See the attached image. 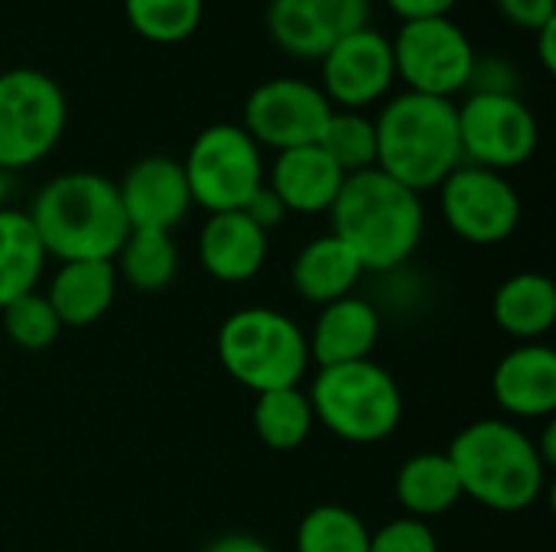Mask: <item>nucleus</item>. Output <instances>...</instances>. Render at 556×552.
I'll use <instances>...</instances> for the list:
<instances>
[{
    "mask_svg": "<svg viewBox=\"0 0 556 552\" xmlns=\"http://www.w3.org/2000/svg\"><path fill=\"white\" fill-rule=\"evenodd\" d=\"M332 231L371 273H391L407 264L424 241V198L388 172L365 169L345 176L332 208Z\"/></svg>",
    "mask_w": 556,
    "mask_h": 552,
    "instance_id": "f257e3e1",
    "label": "nucleus"
},
{
    "mask_svg": "<svg viewBox=\"0 0 556 552\" xmlns=\"http://www.w3.org/2000/svg\"><path fill=\"white\" fill-rule=\"evenodd\" d=\"M49 257L68 260H114L130 234L121 208L117 182L101 172L75 169L49 179L26 208Z\"/></svg>",
    "mask_w": 556,
    "mask_h": 552,
    "instance_id": "f03ea898",
    "label": "nucleus"
},
{
    "mask_svg": "<svg viewBox=\"0 0 556 552\" xmlns=\"http://www.w3.org/2000/svg\"><path fill=\"white\" fill-rule=\"evenodd\" d=\"M463 498L498 511L521 514L534 508L547 488V465L534 449V436H528L511 420H476L463 426L446 449Z\"/></svg>",
    "mask_w": 556,
    "mask_h": 552,
    "instance_id": "7ed1b4c3",
    "label": "nucleus"
},
{
    "mask_svg": "<svg viewBox=\"0 0 556 552\" xmlns=\"http://www.w3.org/2000/svg\"><path fill=\"white\" fill-rule=\"evenodd\" d=\"M378 169L414 192L440 189V182L463 166L459 117L453 98L420 91L394 94L375 117Z\"/></svg>",
    "mask_w": 556,
    "mask_h": 552,
    "instance_id": "20e7f679",
    "label": "nucleus"
},
{
    "mask_svg": "<svg viewBox=\"0 0 556 552\" xmlns=\"http://www.w3.org/2000/svg\"><path fill=\"white\" fill-rule=\"evenodd\" d=\"M222 368L251 394L300 387L309 371L306 332L280 309L244 306L235 309L218 329Z\"/></svg>",
    "mask_w": 556,
    "mask_h": 552,
    "instance_id": "39448f33",
    "label": "nucleus"
},
{
    "mask_svg": "<svg viewBox=\"0 0 556 552\" xmlns=\"http://www.w3.org/2000/svg\"><path fill=\"white\" fill-rule=\"evenodd\" d=\"M309 403L316 423L352 446H375L397 433L404 420V394L388 368L378 361H352L319 368Z\"/></svg>",
    "mask_w": 556,
    "mask_h": 552,
    "instance_id": "423d86ee",
    "label": "nucleus"
},
{
    "mask_svg": "<svg viewBox=\"0 0 556 552\" xmlns=\"http://www.w3.org/2000/svg\"><path fill=\"white\" fill-rule=\"evenodd\" d=\"M68 104L59 81L39 68L0 72V169L46 159L65 133Z\"/></svg>",
    "mask_w": 556,
    "mask_h": 552,
    "instance_id": "0eeeda50",
    "label": "nucleus"
},
{
    "mask_svg": "<svg viewBox=\"0 0 556 552\" xmlns=\"http://www.w3.org/2000/svg\"><path fill=\"white\" fill-rule=\"evenodd\" d=\"M182 169L192 205H202L208 215L241 211L267 179L261 146L241 124L228 120L205 127L192 140Z\"/></svg>",
    "mask_w": 556,
    "mask_h": 552,
    "instance_id": "6e6552de",
    "label": "nucleus"
},
{
    "mask_svg": "<svg viewBox=\"0 0 556 552\" xmlns=\"http://www.w3.org/2000/svg\"><path fill=\"white\" fill-rule=\"evenodd\" d=\"M394 72L407 81V91L453 98L469 88L476 46L453 16H424L404 20L391 39Z\"/></svg>",
    "mask_w": 556,
    "mask_h": 552,
    "instance_id": "1a4fd4ad",
    "label": "nucleus"
},
{
    "mask_svg": "<svg viewBox=\"0 0 556 552\" xmlns=\"http://www.w3.org/2000/svg\"><path fill=\"white\" fill-rule=\"evenodd\" d=\"M456 117L463 163L505 172L538 153L541 124L518 94L472 91L463 104H456Z\"/></svg>",
    "mask_w": 556,
    "mask_h": 552,
    "instance_id": "9d476101",
    "label": "nucleus"
},
{
    "mask_svg": "<svg viewBox=\"0 0 556 552\" xmlns=\"http://www.w3.org/2000/svg\"><path fill=\"white\" fill-rule=\"evenodd\" d=\"M440 211L459 241L495 247L518 231L521 195L505 172L463 163L440 182Z\"/></svg>",
    "mask_w": 556,
    "mask_h": 552,
    "instance_id": "9b49d317",
    "label": "nucleus"
},
{
    "mask_svg": "<svg viewBox=\"0 0 556 552\" xmlns=\"http://www.w3.org/2000/svg\"><path fill=\"white\" fill-rule=\"evenodd\" d=\"M332 111L336 107L329 104L319 85L283 75L257 85L248 94L241 127L254 137L257 146H274L280 153L319 143Z\"/></svg>",
    "mask_w": 556,
    "mask_h": 552,
    "instance_id": "f8f14e48",
    "label": "nucleus"
},
{
    "mask_svg": "<svg viewBox=\"0 0 556 552\" xmlns=\"http://www.w3.org/2000/svg\"><path fill=\"white\" fill-rule=\"evenodd\" d=\"M394 49L391 39L371 26H362L323 55V94L342 111H362L375 104L394 85Z\"/></svg>",
    "mask_w": 556,
    "mask_h": 552,
    "instance_id": "ddd939ff",
    "label": "nucleus"
},
{
    "mask_svg": "<svg viewBox=\"0 0 556 552\" xmlns=\"http://www.w3.org/2000/svg\"><path fill=\"white\" fill-rule=\"evenodd\" d=\"M368 26V0H270L267 29L296 59H323L332 42Z\"/></svg>",
    "mask_w": 556,
    "mask_h": 552,
    "instance_id": "4468645a",
    "label": "nucleus"
},
{
    "mask_svg": "<svg viewBox=\"0 0 556 552\" xmlns=\"http://www.w3.org/2000/svg\"><path fill=\"white\" fill-rule=\"evenodd\" d=\"M117 195L130 231L173 234V228L182 224L192 208L182 163L160 153L137 159L117 182Z\"/></svg>",
    "mask_w": 556,
    "mask_h": 552,
    "instance_id": "2eb2a0df",
    "label": "nucleus"
},
{
    "mask_svg": "<svg viewBox=\"0 0 556 552\" xmlns=\"http://www.w3.org/2000/svg\"><path fill=\"white\" fill-rule=\"evenodd\" d=\"M492 400L515 420H551L556 410V351L544 342L511 348L492 371Z\"/></svg>",
    "mask_w": 556,
    "mask_h": 552,
    "instance_id": "dca6fc26",
    "label": "nucleus"
},
{
    "mask_svg": "<svg viewBox=\"0 0 556 552\" xmlns=\"http://www.w3.org/2000/svg\"><path fill=\"white\" fill-rule=\"evenodd\" d=\"M381 338V312L365 296H342L329 306H319V319L309 342V361L319 368H339L352 361H368Z\"/></svg>",
    "mask_w": 556,
    "mask_h": 552,
    "instance_id": "f3484780",
    "label": "nucleus"
},
{
    "mask_svg": "<svg viewBox=\"0 0 556 552\" xmlns=\"http://www.w3.org/2000/svg\"><path fill=\"white\" fill-rule=\"evenodd\" d=\"M267 231L244 211L208 215L199 231V264L218 283H248L267 264Z\"/></svg>",
    "mask_w": 556,
    "mask_h": 552,
    "instance_id": "a211bd4d",
    "label": "nucleus"
},
{
    "mask_svg": "<svg viewBox=\"0 0 556 552\" xmlns=\"http://www.w3.org/2000/svg\"><path fill=\"white\" fill-rule=\"evenodd\" d=\"M342 182H345V172L323 153L319 143L280 150L267 179V185L283 202V208L296 215L329 211Z\"/></svg>",
    "mask_w": 556,
    "mask_h": 552,
    "instance_id": "6ab92c4d",
    "label": "nucleus"
},
{
    "mask_svg": "<svg viewBox=\"0 0 556 552\" xmlns=\"http://www.w3.org/2000/svg\"><path fill=\"white\" fill-rule=\"evenodd\" d=\"M117 283L114 260H68L55 270L42 296L49 299L62 329H85L111 312Z\"/></svg>",
    "mask_w": 556,
    "mask_h": 552,
    "instance_id": "aec40b11",
    "label": "nucleus"
},
{
    "mask_svg": "<svg viewBox=\"0 0 556 552\" xmlns=\"http://www.w3.org/2000/svg\"><path fill=\"white\" fill-rule=\"evenodd\" d=\"M495 325L518 342H541L556 325V286L547 273H515L492 296Z\"/></svg>",
    "mask_w": 556,
    "mask_h": 552,
    "instance_id": "412c9836",
    "label": "nucleus"
},
{
    "mask_svg": "<svg viewBox=\"0 0 556 552\" xmlns=\"http://www.w3.org/2000/svg\"><path fill=\"white\" fill-rule=\"evenodd\" d=\"M362 273L365 270L358 257L336 234H323L300 247V254L293 257L290 280L306 303L329 306L342 296H352Z\"/></svg>",
    "mask_w": 556,
    "mask_h": 552,
    "instance_id": "4be33fe9",
    "label": "nucleus"
},
{
    "mask_svg": "<svg viewBox=\"0 0 556 552\" xmlns=\"http://www.w3.org/2000/svg\"><path fill=\"white\" fill-rule=\"evenodd\" d=\"M394 495L407 517L430 521L463 501V485L446 452H417L397 468Z\"/></svg>",
    "mask_w": 556,
    "mask_h": 552,
    "instance_id": "5701e85b",
    "label": "nucleus"
},
{
    "mask_svg": "<svg viewBox=\"0 0 556 552\" xmlns=\"http://www.w3.org/2000/svg\"><path fill=\"white\" fill-rule=\"evenodd\" d=\"M46 247L23 208L0 211V309L36 290L46 270Z\"/></svg>",
    "mask_w": 556,
    "mask_h": 552,
    "instance_id": "b1692460",
    "label": "nucleus"
},
{
    "mask_svg": "<svg viewBox=\"0 0 556 552\" xmlns=\"http://www.w3.org/2000/svg\"><path fill=\"white\" fill-rule=\"evenodd\" d=\"M114 270L137 293H163L179 277V247L166 231H130L114 254Z\"/></svg>",
    "mask_w": 556,
    "mask_h": 552,
    "instance_id": "393cba45",
    "label": "nucleus"
},
{
    "mask_svg": "<svg viewBox=\"0 0 556 552\" xmlns=\"http://www.w3.org/2000/svg\"><path fill=\"white\" fill-rule=\"evenodd\" d=\"M254 433L270 452H296L316 426L309 394L300 387L264 390L254 400Z\"/></svg>",
    "mask_w": 556,
    "mask_h": 552,
    "instance_id": "a878e982",
    "label": "nucleus"
},
{
    "mask_svg": "<svg viewBox=\"0 0 556 552\" xmlns=\"http://www.w3.org/2000/svg\"><path fill=\"white\" fill-rule=\"evenodd\" d=\"M368 524L342 504H319L296 524V552H368Z\"/></svg>",
    "mask_w": 556,
    "mask_h": 552,
    "instance_id": "bb28decb",
    "label": "nucleus"
},
{
    "mask_svg": "<svg viewBox=\"0 0 556 552\" xmlns=\"http://www.w3.org/2000/svg\"><path fill=\"white\" fill-rule=\"evenodd\" d=\"M323 153L345 172H365L378 166V133H375V117L362 111H332L323 137H319Z\"/></svg>",
    "mask_w": 556,
    "mask_h": 552,
    "instance_id": "cd10ccee",
    "label": "nucleus"
},
{
    "mask_svg": "<svg viewBox=\"0 0 556 552\" xmlns=\"http://www.w3.org/2000/svg\"><path fill=\"white\" fill-rule=\"evenodd\" d=\"M127 23L153 42H179L202 23V0H124Z\"/></svg>",
    "mask_w": 556,
    "mask_h": 552,
    "instance_id": "c85d7f7f",
    "label": "nucleus"
},
{
    "mask_svg": "<svg viewBox=\"0 0 556 552\" xmlns=\"http://www.w3.org/2000/svg\"><path fill=\"white\" fill-rule=\"evenodd\" d=\"M0 319H3V332L7 338L23 348V351H46L59 342L62 335V322L59 316L52 312L49 299L42 293H26L20 299H13L10 306L0 309Z\"/></svg>",
    "mask_w": 556,
    "mask_h": 552,
    "instance_id": "c756f323",
    "label": "nucleus"
},
{
    "mask_svg": "<svg viewBox=\"0 0 556 552\" xmlns=\"http://www.w3.org/2000/svg\"><path fill=\"white\" fill-rule=\"evenodd\" d=\"M368 552H440V540L433 534V527L427 521L417 517H394L388 524H381L371 540Z\"/></svg>",
    "mask_w": 556,
    "mask_h": 552,
    "instance_id": "7c9ffc66",
    "label": "nucleus"
},
{
    "mask_svg": "<svg viewBox=\"0 0 556 552\" xmlns=\"http://www.w3.org/2000/svg\"><path fill=\"white\" fill-rule=\"evenodd\" d=\"M515 68L505 62V59H495V55H476V65H472V78H469V88L472 91H489V94H515Z\"/></svg>",
    "mask_w": 556,
    "mask_h": 552,
    "instance_id": "2f4dec72",
    "label": "nucleus"
},
{
    "mask_svg": "<svg viewBox=\"0 0 556 552\" xmlns=\"http://www.w3.org/2000/svg\"><path fill=\"white\" fill-rule=\"evenodd\" d=\"M261 231H274V228H280L283 224V218L290 215L287 208H283V202L277 198V192L267 185V179H264V185L244 202V208H241Z\"/></svg>",
    "mask_w": 556,
    "mask_h": 552,
    "instance_id": "473e14b6",
    "label": "nucleus"
},
{
    "mask_svg": "<svg viewBox=\"0 0 556 552\" xmlns=\"http://www.w3.org/2000/svg\"><path fill=\"white\" fill-rule=\"evenodd\" d=\"M495 3L515 26H525L534 33L556 16V0H495Z\"/></svg>",
    "mask_w": 556,
    "mask_h": 552,
    "instance_id": "72a5a7b5",
    "label": "nucleus"
},
{
    "mask_svg": "<svg viewBox=\"0 0 556 552\" xmlns=\"http://www.w3.org/2000/svg\"><path fill=\"white\" fill-rule=\"evenodd\" d=\"M388 3L404 20H424V16H450V10L459 0H388Z\"/></svg>",
    "mask_w": 556,
    "mask_h": 552,
    "instance_id": "f704fd0d",
    "label": "nucleus"
},
{
    "mask_svg": "<svg viewBox=\"0 0 556 552\" xmlns=\"http://www.w3.org/2000/svg\"><path fill=\"white\" fill-rule=\"evenodd\" d=\"M205 552H274L264 540L251 537V534H225L218 540H212Z\"/></svg>",
    "mask_w": 556,
    "mask_h": 552,
    "instance_id": "c9c22d12",
    "label": "nucleus"
},
{
    "mask_svg": "<svg viewBox=\"0 0 556 552\" xmlns=\"http://www.w3.org/2000/svg\"><path fill=\"white\" fill-rule=\"evenodd\" d=\"M538 55H541L544 68H547V72H554L556 68V16L554 20H547V23L538 29Z\"/></svg>",
    "mask_w": 556,
    "mask_h": 552,
    "instance_id": "e433bc0d",
    "label": "nucleus"
},
{
    "mask_svg": "<svg viewBox=\"0 0 556 552\" xmlns=\"http://www.w3.org/2000/svg\"><path fill=\"white\" fill-rule=\"evenodd\" d=\"M7 208V172L0 169V211Z\"/></svg>",
    "mask_w": 556,
    "mask_h": 552,
    "instance_id": "4c0bfd02",
    "label": "nucleus"
}]
</instances>
